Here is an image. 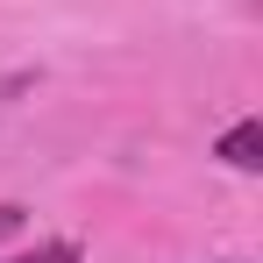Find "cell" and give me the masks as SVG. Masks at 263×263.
I'll use <instances>...</instances> for the list:
<instances>
[{"mask_svg": "<svg viewBox=\"0 0 263 263\" xmlns=\"http://www.w3.org/2000/svg\"><path fill=\"white\" fill-rule=\"evenodd\" d=\"M220 164H235V171H263V121H235V128L220 135Z\"/></svg>", "mask_w": 263, "mask_h": 263, "instance_id": "6da1fadb", "label": "cell"}, {"mask_svg": "<svg viewBox=\"0 0 263 263\" xmlns=\"http://www.w3.org/2000/svg\"><path fill=\"white\" fill-rule=\"evenodd\" d=\"M0 263H86V256H79V242H36V249H22V256H0Z\"/></svg>", "mask_w": 263, "mask_h": 263, "instance_id": "7a4b0ae2", "label": "cell"}, {"mask_svg": "<svg viewBox=\"0 0 263 263\" xmlns=\"http://www.w3.org/2000/svg\"><path fill=\"white\" fill-rule=\"evenodd\" d=\"M7 228H22V206H0V235H7Z\"/></svg>", "mask_w": 263, "mask_h": 263, "instance_id": "3957f363", "label": "cell"}]
</instances>
